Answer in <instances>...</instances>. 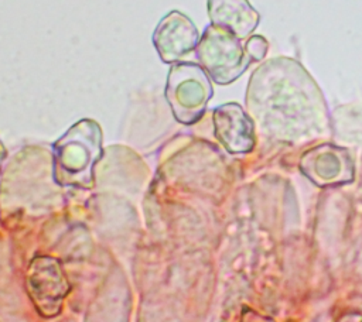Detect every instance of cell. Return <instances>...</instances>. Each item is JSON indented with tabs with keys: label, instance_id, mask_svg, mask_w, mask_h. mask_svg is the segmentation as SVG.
Segmentation results:
<instances>
[{
	"label": "cell",
	"instance_id": "cell-1",
	"mask_svg": "<svg viewBox=\"0 0 362 322\" xmlns=\"http://www.w3.org/2000/svg\"><path fill=\"white\" fill-rule=\"evenodd\" d=\"M102 155V133L93 120H81L54 145V177L66 186L90 188Z\"/></svg>",
	"mask_w": 362,
	"mask_h": 322
},
{
	"label": "cell",
	"instance_id": "cell-2",
	"mask_svg": "<svg viewBox=\"0 0 362 322\" xmlns=\"http://www.w3.org/2000/svg\"><path fill=\"white\" fill-rule=\"evenodd\" d=\"M211 95V83L199 66L182 62L171 68L165 97L180 123H195L202 116Z\"/></svg>",
	"mask_w": 362,
	"mask_h": 322
},
{
	"label": "cell",
	"instance_id": "cell-3",
	"mask_svg": "<svg viewBox=\"0 0 362 322\" xmlns=\"http://www.w3.org/2000/svg\"><path fill=\"white\" fill-rule=\"evenodd\" d=\"M197 58L218 83L232 82L247 65V58L236 37L214 24L206 27L198 42Z\"/></svg>",
	"mask_w": 362,
	"mask_h": 322
},
{
	"label": "cell",
	"instance_id": "cell-4",
	"mask_svg": "<svg viewBox=\"0 0 362 322\" xmlns=\"http://www.w3.org/2000/svg\"><path fill=\"white\" fill-rule=\"evenodd\" d=\"M27 292L37 311L47 318L59 314L69 282L59 261L54 257H35L27 270Z\"/></svg>",
	"mask_w": 362,
	"mask_h": 322
},
{
	"label": "cell",
	"instance_id": "cell-5",
	"mask_svg": "<svg viewBox=\"0 0 362 322\" xmlns=\"http://www.w3.org/2000/svg\"><path fill=\"white\" fill-rule=\"evenodd\" d=\"M198 31L181 11L173 10L161 18L153 34L154 47L164 62H174L198 45Z\"/></svg>",
	"mask_w": 362,
	"mask_h": 322
},
{
	"label": "cell",
	"instance_id": "cell-6",
	"mask_svg": "<svg viewBox=\"0 0 362 322\" xmlns=\"http://www.w3.org/2000/svg\"><path fill=\"white\" fill-rule=\"evenodd\" d=\"M215 133L219 141L230 153H243L253 144L252 126L245 113L236 105H225L214 113Z\"/></svg>",
	"mask_w": 362,
	"mask_h": 322
},
{
	"label": "cell",
	"instance_id": "cell-7",
	"mask_svg": "<svg viewBox=\"0 0 362 322\" xmlns=\"http://www.w3.org/2000/svg\"><path fill=\"white\" fill-rule=\"evenodd\" d=\"M208 13L214 25L235 37H246L257 23V13L246 0H208Z\"/></svg>",
	"mask_w": 362,
	"mask_h": 322
},
{
	"label": "cell",
	"instance_id": "cell-8",
	"mask_svg": "<svg viewBox=\"0 0 362 322\" xmlns=\"http://www.w3.org/2000/svg\"><path fill=\"white\" fill-rule=\"evenodd\" d=\"M266 51V42L263 38L260 37H253L249 42H247V52L249 55H252L253 58H262L263 54Z\"/></svg>",
	"mask_w": 362,
	"mask_h": 322
}]
</instances>
